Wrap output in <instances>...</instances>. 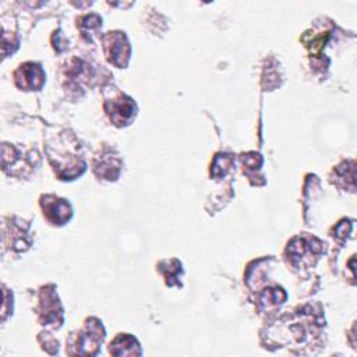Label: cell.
<instances>
[{
    "label": "cell",
    "instance_id": "3",
    "mask_svg": "<svg viewBox=\"0 0 357 357\" xmlns=\"http://www.w3.org/2000/svg\"><path fill=\"white\" fill-rule=\"evenodd\" d=\"M106 113L109 114L110 120L116 126H126L128 124L135 116V103L131 98L126 96L124 93H117L112 99L105 102Z\"/></svg>",
    "mask_w": 357,
    "mask_h": 357
},
{
    "label": "cell",
    "instance_id": "1",
    "mask_svg": "<svg viewBox=\"0 0 357 357\" xmlns=\"http://www.w3.org/2000/svg\"><path fill=\"white\" fill-rule=\"evenodd\" d=\"M105 337L103 328L98 319H89L85 328L68 339V346L75 347L74 354H95Z\"/></svg>",
    "mask_w": 357,
    "mask_h": 357
},
{
    "label": "cell",
    "instance_id": "2",
    "mask_svg": "<svg viewBox=\"0 0 357 357\" xmlns=\"http://www.w3.org/2000/svg\"><path fill=\"white\" fill-rule=\"evenodd\" d=\"M103 49L107 60L116 67H126L130 59V43L123 32H109L103 38Z\"/></svg>",
    "mask_w": 357,
    "mask_h": 357
},
{
    "label": "cell",
    "instance_id": "7",
    "mask_svg": "<svg viewBox=\"0 0 357 357\" xmlns=\"http://www.w3.org/2000/svg\"><path fill=\"white\" fill-rule=\"evenodd\" d=\"M109 350H110L112 354H116V356L141 354V349H139L138 342H137L132 336H130V335H127V333L119 335V336L110 343Z\"/></svg>",
    "mask_w": 357,
    "mask_h": 357
},
{
    "label": "cell",
    "instance_id": "8",
    "mask_svg": "<svg viewBox=\"0 0 357 357\" xmlns=\"http://www.w3.org/2000/svg\"><path fill=\"white\" fill-rule=\"evenodd\" d=\"M95 173L106 180H114L120 173V160L114 156L106 155L95 163Z\"/></svg>",
    "mask_w": 357,
    "mask_h": 357
},
{
    "label": "cell",
    "instance_id": "6",
    "mask_svg": "<svg viewBox=\"0 0 357 357\" xmlns=\"http://www.w3.org/2000/svg\"><path fill=\"white\" fill-rule=\"evenodd\" d=\"M40 314L43 317L42 322L43 325L46 324H53L56 322L60 325L63 321V310L61 305L57 300V296L54 294L53 290H45L42 291V300H40Z\"/></svg>",
    "mask_w": 357,
    "mask_h": 357
},
{
    "label": "cell",
    "instance_id": "4",
    "mask_svg": "<svg viewBox=\"0 0 357 357\" xmlns=\"http://www.w3.org/2000/svg\"><path fill=\"white\" fill-rule=\"evenodd\" d=\"M14 81L18 88L25 91L40 89L45 82V73L39 64L25 63L14 73Z\"/></svg>",
    "mask_w": 357,
    "mask_h": 357
},
{
    "label": "cell",
    "instance_id": "5",
    "mask_svg": "<svg viewBox=\"0 0 357 357\" xmlns=\"http://www.w3.org/2000/svg\"><path fill=\"white\" fill-rule=\"evenodd\" d=\"M40 205L43 209V215L53 225H63L73 215L70 204L66 199L57 198L54 195L42 197Z\"/></svg>",
    "mask_w": 357,
    "mask_h": 357
}]
</instances>
